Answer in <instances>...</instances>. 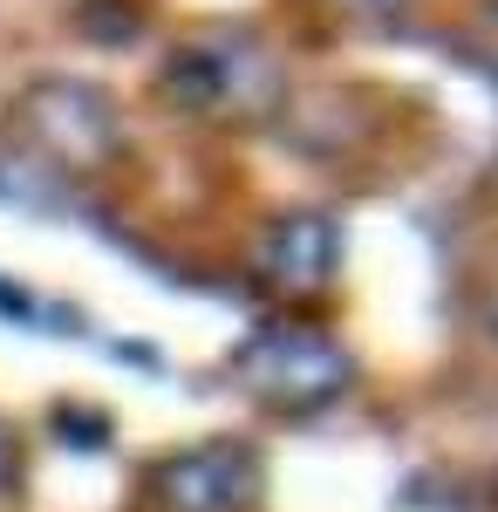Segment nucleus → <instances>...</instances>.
Masks as SVG:
<instances>
[{"label":"nucleus","mask_w":498,"mask_h":512,"mask_svg":"<svg viewBox=\"0 0 498 512\" xmlns=\"http://www.w3.org/2000/svg\"><path fill=\"white\" fill-rule=\"evenodd\" d=\"M14 485H21V444H14V431L0 424V499H7Z\"/></svg>","instance_id":"nucleus-7"},{"label":"nucleus","mask_w":498,"mask_h":512,"mask_svg":"<svg viewBox=\"0 0 498 512\" xmlns=\"http://www.w3.org/2000/svg\"><path fill=\"white\" fill-rule=\"evenodd\" d=\"M253 274L273 301L287 308H314L335 294V274H342V226L314 205H294V212H273L260 239H253Z\"/></svg>","instance_id":"nucleus-4"},{"label":"nucleus","mask_w":498,"mask_h":512,"mask_svg":"<svg viewBox=\"0 0 498 512\" xmlns=\"http://www.w3.org/2000/svg\"><path fill=\"white\" fill-rule=\"evenodd\" d=\"M7 144L55 178H103L130 151L116 96L89 76H35L7 96Z\"/></svg>","instance_id":"nucleus-2"},{"label":"nucleus","mask_w":498,"mask_h":512,"mask_svg":"<svg viewBox=\"0 0 498 512\" xmlns=\"http://www.w3.org/2000/svg\"><path fill=\"white\" fill-rule=\"evenodd\" d=\"M267 492V472L246 444L205 437L151 465V506L157 512H253Z\"/></svg>","instance_id":"nucleus-5"},{"label":"nucleus","mask_w":498,"mask_h":512,"mask_svg":"<svg viewBox=\"0 0 498 512\" xmlns=\"http://www.w3.org/2000/svg\"><path fill=\"white\" fill-rule=\"evenodd\" d=\"M478 41L485 55H498V0H478Z\"/></svg>","instance_id":"nucleus-8"},{"label":"nucleus","mask_w":498,"mask_h":512,"mask_svg":"<svg viewBox=\"0 0 498 512\" xmlns=\"http://www.w3.org/2000/svg\"><path fill=\"white\" fill-rule=\"evenodd\" d=\"M478 328H485V342L498 349V267L485 274V287H478Z\"/></svg>","instance_id":"nucleus-6"},{"label":"nucleus","mask_w":498,"mask_h":512,"mask_svg":"<svg viewBox=\"0 0 498 512\" xmlns=\"http://www.w3.org/2000/svg\"><path fill=\"white\" fill-rule=\"evenodd\" d=\"M157 96L212 130H260L287 110V62L253 28H198L157 62Z\"/></svg>","instance_id":"nucleus-1"},{"label":"nucleus","mask_w":498,"mask_h":512,"mask_svg":"<svg viewBox=\"0 0 498 512\" xmlns=\"http://www.w3.org/2000/svg\"><path fill=\"white\" fill-rule=\"evenodd\" d=\"M348 376L355 369H348L342 342H328L321 328H301V321H273L232 355V383L253 403H267L273 417H314V410L342 403Z\"/></svg>","instance_id":"nucleus-3"}]
</instances>
